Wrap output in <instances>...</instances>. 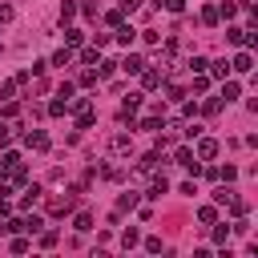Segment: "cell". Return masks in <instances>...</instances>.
Here are the masks:
<instances>
[{
    "instance_id": "obj_18",
    "label": "cell",
    "mask_w": 258,
    "mask_h": 258,
    "mask_svg": "<svg viewBox=\"0 0 258 258\" xmlns=\"http://www.w3.org/2000/svg\"><path fill=\"white\" fill-rule=\"evenodd\" d=\"M222 105H226L222 97H210V101H202V105H198V113H206V117H218V113H222Z\"/></svg>"
},
{
    "instance_id": "obj_33",
    "label": "cell",
    "mask_w": 258,
    "mask_h": 258,
    "mask_svg": "<svg viewBox=\"0 0 258 258\" xmlns=\"http://www.w3.org/2000/svg\"><path fill=\"white\" fill-rule=\"evenodd\" d=\"M161 85H165V93H169V101H181V97H185V89H181L177 81H161Z\"/></svg>"
},
{
    "instance_id": "obj_31",
    "label": "cell",
    "mask_w": 258,
    "mask_h": 258,
    "mask_svg": "<svg viewBox=\"0 0 258 258\" xmlns=\"http://www.w3.org/2000/svg\"><path fill=\"white\" fill-rule=\"evenodd\" d=\"M157 8H165V12L181 16V12H185V0H157Z\"/></svg>"
},
{
    "instance_id": "obj_40",
    "label": "cell",
    "mask_w": 258,
    "mask_h": 258,
    "mask_svg": "<svg viewBox=\"0 0 258 258\" xmlns=\"http://www.w3.org/2000/svg\"><path fill=\"white\" fill-rule=\"evenodd\" d=\"M210 89V77L206 73H194V93H206Z\"/></svg>"
},
{
    "instance_id": "obj_44",
    "label": "cell",
    "mask_w": 258,
    "mask_h": 258,
    "mask_svg": "<svg viewBox=\"0 0 258 258\" xmlns=\"http://www.w3.org/2000/svg\"><path fill=\"white\" fill-rule=\"evenodd\" d=\"M141 129H149V133H157V129H161V117H157V113H153V117H145V121H141Z\"/></svg>"
},
{
    "instance_id": "obj_3",
    "label": "cell",
    "mask_w": 258,
    "mask_h": 258,
    "mask_svg": "<svg viewBox=\"0 0 258 258\" xmlns=\"http://www.w3.org/2000/svg\"><path fill=\"white\" fill-rule=\"evenodd\" d=\"M214 206H226L234 218H238V214H246V202H242L230 185H218V189H214Z\"/></svg>"
},
{
    "instance_id": "obj_41",
    "label": "cell",
    "mask_w": 258,
    "mask_h": 258,
    "mask_svg": "<svg viewBox=\"0 0 258 258\" xmlns=\"http://www.w3.org/2000/svg\"><path fill=\"white\" fill-rule=\"evenodd\" d=\"M181 117L194 121V117H198V101H181Z\"/></svg>"
},
{
    "instance_id": "obj_32",
    "label": "cell",
    "mask_w": 258,
    "mask_h": 258,
    "mask_svg": "<svg viewBox=\"0 0 258 258\" xmlns=\"http://www.w3.org/2000/svg\"><path fill=\"white\" fill-rule=\"evenodd\" d=\"M185 69H189V73H206V69H210V60H206V56H189V60H185Z\"/></svg>"
},
{
    "instance_id": "obj_19",
    "label": "cell",
    "mask_w": 258,
    "mask_h": 258,
    "mask_svg": "<svg viewBox=\"0 0 258 258\" xmlns=\"http://www.w3.org/2000/svg\"><path fill=\"white\" fill-rule=\"evenodd\" d=\"M129 149H133V141H129L125 133H117V137L109 141V153H117V157H121V153H129Z\"/></svg>"
},
{
    "instance_id": "obj_29",
    "label": "cell",
    "mask_w": 258,
    "mask_h": 258,
    "mask_svg": "<svg viewBox=\"0 0 258 258\" xmlns=\"http://www.w3.org/2000/svg\"><path fill=\"white\" fill-rule=\"evenodd\" d=\"M210 238H214L218 246H226V238H230V226H226V222H222V226L214 222V230H210Z\"/></svg>"
},
{
    "instance_id": "obj_49",
    "label": "cell",
    "mask_w": 258,
    "mask_h": 258,
    "mask_svg": "<svg viewBox=\"0 0 258 258\" xmlns=\"http://www.w3.org/2000/svg\"><path fill=\"white\" fill-rule=\"evenodd\" d=\"M12 16H16L12 4H0V24H12Z\"/></svg>"
},
{
    "instance_id": "obj_13",
    "label": "cell",
    "mask_w": 258,
    "mask_h": 258,
    "mask_svg": "<svg viewBox=\"0 0 258 258\" xmlns=\"http://www.w3.org/2000/svg\"><path fill=\"white\" fill-rule=\"evenodd\" d=\"M40 194H44V189H40V185H36V181H32V185H28V189H24V198H20V210H32V206H36V202H40Z\"/></svg>"
},
{
    "instance_id": "obj_35",
    "label": "cell",
    "mask_w": 258,
    "mask_h": 258,
    "mask_svg": "<svg viewBox=\"0 0 258 258\" xmlns=\"http://www.w3.org/2000/svg\"><path fill=\"white\" fill-rule=\"evenodd\" d=\"M238 177V165H218V181H234Z\"/></svg>"
},
{
    "instance_id": "obj_25",
    "label": "cell",
    "mask_w": 258,
    "mask_h": 258,
    "mask_svg": "<svg viewBox=\"0 0 258 258\" xmlns=\"http://www.w3.org/2000/svg\"><path fill=\"white\" fill-rule=\"evenodd\" d=\"M218 16H222V20H234V16H238V4H234V0H222V4H218Z\"/></svg>"
},
{
    "instance_id": "obj_9",
    "label": "cell",
    "mask_w": 258,
    "mask_h": 258,
    "mask_svg": "<svg viewBox=\"0 0 258 258\" xmlns=\"http://www.w3.org/2000/svg\"><path fill=\"white\" fill-rule=\"evenodd\" d=\"M24 145L36 149V153H44V149H48V133H44V129H28V133H24Z\"/></svg>"
},
{
    "instance_id": "obj_10",
    "label": "cell",
    "mask_w": 258,
    "mask_h": 258,
    "mask_svg": "<svg viewBox=\"0 0 258 258\" xmlns=\"http://www.w3.org/2000/svg\"><path fill=\"white\" fill-rule=\"evenodd\" d=\"M117 64H121V73H129V77H133V73H141L149 60H145V56H137V52H129V56H125V60H117Z\"/></svg>"
},
{
    "instance_id": "obj_17",
    "label": "cell",
    "mask_w": 258,
    "mask_h": 258,
    "mask_svg": "<svg viewBox=\"0 0 258 258\" xmlns=\"http://www.w3.org/2000/svg\"><path fill=\"white\" fill-rule=\"evenodd\" d=\"M234 97H242V85H238L234 77H226V81H222V101H234Z\"/></svg>"
},
{
    "instance_id": "obj_1",
    "label": "cell",
    "mask_w": 258,
    "mask_h": 258,
    "mask_svg": "<svg viewBox=\"0 0 258 258\" xmlns=\"http://www.w3.org/2000/svg\"><path fill=\"white\" fill-rule=\"evenodd\" d=\"M85 185H73L69 194H52L48 198V214L52 218H64V214H73V206H77V194H81Z\"/></svg>"
},
{
    "instance_id": "obj_8",
    "label": "cell",
    "mask_w": 258,
    "mask_h": 258,
    "mask_svg": "<svg viewBox=\"0 0 258 258\" xmlns=\"http://www.w3.org/2000/svg\"><path fill=\"white\" fill-rule=\"evenodd\" d=\"M137 77H141V89H145V93L161 89V81H165V73H161V69H149V64H145V69H141Z\"/></svg>"
},
{
    "instance_id": "obj_30",
    "label": "cell",
    "mask_w": 258,
    "mask_h": 258,
    "mask_svg": "<svg viewBox=\"0 0 258 258\" xmlns=\"http://www.w3.org/2000/svg\"><path fill=\"white\" fill-rule=\"evenodd\" d=\"M16 81H0V101H16Z\"/></svg>"
},
{
    "instance_id": "obj_34",
    "label": "cell",
    "mask_w": 258,
    "mask_h": 258,
    "mask_svg": "<svg viewBox=\"0 0 258 258\" xmlns=\"http://www.w3.org/2000/svg\"><path fill=\"white\" fill-rule=\"evenodd\" d=\"M0 230H4V234H24V218H8Z\"/></svg>"
},
{
    "instance_id": "obj_16",
    "label": "cell",
    "mask_w": 258,
    "mask_h": 258,
    "mask_svg": "<svg viewBox=\"0 0 258 258\" xmlns=\"http://www.w3.org/2000/svg\"><path fill=\"white\" fill-rule=\"evenodd\" d=\"M206 77H218V81H226V77H230V60H210Z\"/></svg>"
},
{
    "instance_id": "obj_12",
    "label": "cell",
    "mask_w": 258,
    "mask_h": 258,
    "mask_svg": "<svg viewBox=\"0 0 258 258\" xmlns=\"http://www.w3.org/2000/svg\"><path fill=\"white\" fill-rule=\"evenodd\" d=\"M141 101H145V93H125V97H121V113L133 117V113L141 109Z\"/></svg>"
},
{
    "instance_id": "obj_38",
    "label": "cell",
    "mask_w": 258,
    "mask_h": 258,
    "mask_svg": "<svg viewBox=\"0 0 258 258\" xmlns=\"http://www.w3.org/2000/svg\"><path fill=\"white\" fill-rule=\"evenodd\" d=\"M81 60H85V64H93V69H97V60H101V48H85V52H81Z\"/></svg>"
},
{
    "instance_id": "obj_2",
    "label": "cell",
    "mask_w": 258,
    "mask_h": 258,
    "mask_svg": "<svg viewBox=\"0 0 258 258\" xmlns=\"http://www.w3.org/2000/svg\"><path fill=\"white\" fill-rule=\"evenodd\" d=\"M69 109L77 113V129H89V125L97 121V109H93L89 97H69Z\"/></svg>"
},
{
    "instance_id": "obj_47",
    "label": "cell",
    "mask_w": 258,
    "mask_h": 258,
    "mask_svg": "<svg viewBox=\"0 0 258 258\" xmlns=\"http://www.w3.org/2000/svg\"><path fill=\"white\" fill-rule=\"evenodd\" d=\"M73 89H77L73 81H60V89H56V97H64V101H69V97H73Z\"/></svg>"
},
{
    "instance_id": "obj_39",
    "label": "cell",
    "mask_w": 258,
    "mask_h": 258,
    "mask_svg": "<svg viewBox=\"0 0 258 258\" xmlns=\"http://www.w3.org/2000/svg\"><path fill=\"white\" fill-rule=\"evenodd\" d=\"M97 81H101V77H97V69H85V73H81V85H85V89H93Z\"/></svg>"
},
{
    "instance_id": "obj_51",
    "label": "cell",
    "mask_w": 258,
    "mask_h": 258,
    "mask_svg": "<svg viewBox=\"0 0 258 258\" xmlns=\"http://www.w3.org/2000/svg\"><path fill=\"white\" fill-rule=\"evenodd\" d=\"M141 8V0H121V12H137Z\"/></svg>"
},
{
    "instance_id": "obj_21",
    "label": "cell",
    "mask_w": 258,
    "mask_h": 258,
    "mask_svg": "<svg viewBox=\"0 0 258 258\" xmlns=\"http://www.w3.org/2000/svg\"><path fill=\"white\" fill-rule=\"evenodd\" d=\"M44 113H48V117H64V113H69V101H64V97H56V101H48V109H44Z\"/></svg>"
},
{
    "instance_id": "obj_28",
    "label": "cell",
    "mask_w": 258,
    "mask_h": 258,
    "mask_svg": "<svg viewBox=\"0 0 258 258\" xmlns=\"http://www.w3.org/2000/svg\"><path fill=\"white\" fill-rule=\"evenodd\" d=\"M137 242H141V230H137V226H129V230L121 234V246L129 250V246H137Z\"/></svg>"
},
{
    "instance_id": "obj_22",
    "label": "cell",
    "mask_w": 258,
    "mask_h": 258,
    "mask_svg": "<svg viewBox=\"0 0 258 258\" xmlns=\"http://www.w3.org/2000/svg\"><path fill=\"white\" fill-rule=\"evenodd\" d=\"M198 222H202V226H214V222H218V206H202V210H198Z\"/></svg>"
},
{
    "instance_id": "obj_50",
    "label": "cell",
    "mask_w": 258,
    "mask_h": 258,
    "mask_svg": "<svg viewBox=\"0 0 258 258\" xmlns=\"http://www.w3.org/2000/svg\"><path fill=\"white\" fill-rule=\"evenodd\" d=\"M44 69H48V60H32V69H28V73H32V77H44Z\"/></svg>"
},
{
    "instance_id": "obj_26",
    "label": "cell",
    "mask_w": 258,
    "mask_h": 258,
    "mask_svg": "<svg viewBox=\"0 0 258 258\" xmlns=\"http://www.w3.org/2000/svg\"><path fill=\"white\" fill-rule=\"evenodd\" d=\"M81 40H85V32H81V28H69V24H64V44H69V48H77Z\"/></svg>"
},
{
    "instance_id": "obj_24",
    "label": "cell",
    "mask_w": 258,
    "mask_h": 258,
    "mask_svg": "<svg viewBox=\"0 0 258 258\" xmlns=\"http://www.w3.org/2000/svg\"><path fill=\"white\" fill-rule=\"evenodd\" d=\"M77 16V0H60V24H69Z\"/></svg>"
},
{
    "instance_id": "obj_48",
    "label": "cell",
    "mask_w": 258,
    "mask_h": 258,
    "mask_svg": "<svg viewBox=\"0 0 258 258\" xmlns=\"http://www.w3.org/2000/svg\"><path fill=\"white\" fill-rule=\"evenodd\" d=\"M145 250H149V254H161L165 246H161V238H145Z\"/></svg>"
},
{
    "instance_id": "obj_42",
    "label": "cell",
    "mask_w": 258,
    "mask_h": 258,
    "mask_svg": "<svg viewBox=\"0 0 258 258\" xmlns=\"http://www.w3.org/2000/svg\"><path fill=\"white\" fill-rule=\"evenodd\" d=\"M141 40H145V44H161V32H157V28H145Z\"/></svg>"
},
{
    "instance_id": "obj_45",
    "label": "cell",
    "mask_w": 258,
    "mask_h": 258,
    "mask_svg": "<svg viewBox=\"0 0 258 258\" xmlns=\"http://www.w3.org/2000/svg\"><path fill=\"white\" fill-rule=\"evenodd\" d=\"M40 226H44V222H40V218H36V214H32V218H24V234H36V230H40Z\"/></svg>"
},
{
    "instance_id": "obj_36",
    "label": "cell",
    "mask_w": 258,
    "mask_h": 258,
    "mask_svg": "<svg viewBox=\"0 0 258 258\" xmlns=\"http://www.w3.org/2000/svg\"><path fill=\"white\" fill-rule=\"evenodd\" d=\"M56 238H60L56 230H40V246H44V250H52V246H56Z\"/></svg>"
},
{
    "instance_id": "obj_7",
    "label": "cell",
    "mask_w": 258,
    "mask_h": 258,
    "mask_svg": "<svg viewBox=\"0 0 258 258\" xmlns=\"http://www.w3.org/2000/svg\"><path fill=\"white\" fill-rule=\"evenodd\" d=\"M250 69H254V52L250 48H238L230 56V73H250Z\"/></svg>"
},
{
    "instance_id": "obj_27",
    "label": "cell",
    "mask_w": 258,
    "mask_h": 258,
    "mask_svg": "<svg viewBox=\"0 0 258 258\" xmlns=\"http://www.w3.org/2000/svg\"><path fill=\"white\" fill-rule=\"evenodd\" d=\"M133 206H137V194H133V189L117 198V214H125V210H133Z\"/></svg>"
},
{
    "instance_id": "obj_14",
    "label": "cell",
    "mask_w": 258,
    "mask_h": 258,
    "mask_svg": "<svg viewBox=\"0 0 258 258\" xmlns=\"http://www.w3.org/2000/svg\"><path fill=\"white\" fill-rule=\"evenodd\" d=\"M202 24H206V28H218V24H222V16H218V4H206V8H202Z\"/></svg>"
},
{
    "instance_id": "obj_46",
    "label": "cell",
    "mask_w": 258,
    "mask_h": 258,
    "mask_svg": "<svg viewBox=\"0 0 258 258\" xmlns=\"http://www.w3.org/2000/svg\"><path fill=\"white\" fill-rule=\"evenodd\" d=\"M8 250H12V254H24V250H28V238H12Z\"/></svg>"
},
{
    "instance_id": "obj_4",
    "label": "cell",
    "mask_w": 258,
    "mask_h": 258,
    "mask_svg": "<svg viewBox=\"0 0 258 258\" xmlns=\"http://www.w3.org/2000/svg\"><path fill=\"white\" fill-rule=\"evenodd\" d=\"M226 40H230L234 48H254V44H258V32H254V28H238V24H230V28H226Z\"/></svg>"
},
{
    "instance_id": "obj_23",
    "label": "cell",
    "mask_w": 258,
    "mask_h": 258,
    "mask_svg": "<svg viewBox=\"0 0 258 258\" xmlns=\"http://www.w3.org/2000/svg\"><path fill=\"white\" fill-rule=\"evenodd\" d=\"M73 230H77V234H85V230H93V214H85V210H81V214L73 218Z\"/></svg>"
},
{
    "instance_id": "obj_20",
    "label": "cell",
    "mask_w": 258,
    "mask_h": 258,
    "mask_svg": "<svg viewBox=\"0 0 258 258\" xmlns=\"http://www.w3.org/2000/svg\"><path fill=\"white\" fill-rule=\"evenodd\" d=\"M48 64H56V69H64V64H73V48H69V44H64V48H56Z\"/></svg>"
},
{
    "instance_id": "obj_5",
    "label": "cell",
    "mask_w": 258,
    "mask_h": 258,
    "mask_svg": "<svg viewBox=\"0 0 258 258\" xmlns=\"http://www.w3.org/2000/svg\"><path fill=\"white\" fill-rule=\"evenodd\" d=\"M173 161H177V165H181L185 173H194V177L202 173V161L194 157V149H189V145H177V149H173Z\"/></svg>"
},
{
    "instance_id": "obj_43",
    "label": "cell",
    "mask_w": 258,
    "mask_h": 258,
    "mask_svg": "<svg viewBox=\"0 0 258 258\" xmlns=\"http://www.w3.org/2000/svg\"><path fill=\"white\" fill-rule=\"evenodd\" d=\"M113 40V32H93V48H105Z\"/></svg>"
},
{
    "instance_id": "obj_15",
    "label": "cell",
    "mask_w": 258,
    "mask_h": 258,
    "mask_svg": "<svg viewBox=\"0 0 258 258\" xmlns=\"http://www.w3.org/2000/svg\"><path fill=\"white\" fill-rule=\"evenodd\" d=\"M133 36H137V32H133V28L125 24V20H121V24L113 28V40H117V44H133Z\"/></svg>"
},
{
    "instance_id": "obj_6",
    "label": "cell",
    "mask_w": 258,
    "mask_h": 258,
    "mask_svg": "<svg viewBox=\"0 0 258 258\" xmlns=\"http://www.w3.org/2000/svg\"><path fill=\"white\" fill-rule=\"evenodd\" d=\"M218 149H222V145H218V137H202V133H198V149H194V157H198V161H214V157H218Z\"/></svg>"
},
{
    "instance_id": "obj_11",
    "label": "cell",
    "mask_w": 258,
    "mask_h": 258,
    "mask_svg": "<svg viewBox=\"0 0 258 258\" xmlns=\"http://www.w3.org/2000/svg\"><path fill=\"white\" fill-rule=\"evenodd\" d=\"M169 189V181H165V173H149V189H145V198H161Z\"/></svg>"
},
{
    "instance_id": "obj_37",
    "label": "cell",
    "mask_w": 258,
    "mask_h": 258,
    "mask_svg": "<svg viewBox=\"0 0 258 258\" xmlns=\"http://www.w3.org/2000/svg\"><path fill=\"white\" fill-rule=\"evenodd\" d=\"M121 20H125V12H121V8H113V12H105V24H109V28H117Z\"/></svg>"
}]
</instances>
